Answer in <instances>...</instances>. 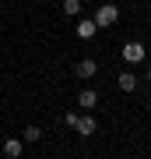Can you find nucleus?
Here are the masks:
<instances>
[{"instance_id":"f257e3e1","label":"nucleus","mask_w":151,"mask_h":159,"mask_svg":"<svg viewBox=\"0 0 151 159\" xmlns=\"http://www.w3.org/2000/svg\"><path fill=\"white\" fill-rule=\"evenodd\" d=\"M116 18H120V11H116V4H102L99 11H95V29H109V25H116Z\"/></svg>"},{"instance_id":"f03ea898","label":"nucleus","mask_w":151,"mask_h":159,"mask_svg":"<svg viewBox=\"0 0 151 159\" xmlns=\"http://www.w3.org/2000/svg\"><path fill=\"white\" fill-rule=\"evenodd\" d=\"M95 127H99V124H95V117H91V113H81L78 124H74V131H78L81 138H91V134H95Z\"/></svg>"},{"instance_id":"7ed1b4c3","label":"nucleus","mask_w":151,"mask_h":159,"mask_svg":"<svg viewBox=\"0 0 151 159\" xmlns=\"http://www.w3.org/2000/svg\"><path fill=\"white\" fill-rule=\"evenodd\" d=\"M74 74H78V78H95V74H99V60H91V57L78 60V67H74Z\"/></svg>"},{"instance_id":"20e7f679","label":"nucleus","mask_w":151,"mask_h":159,"mask_svg":"<svg viewBox=\"0 0 151 159\" xmlns=\"http://www.w3.org/2000/svg\"><path fill=\"white\" fill-rule=\"evenodd\" d=\"M123 60L127 64H141V60H144V46H141V43H127L123 46Z\"/></svg>"},{"instance_id":"39448f33","label":"nucleus","mask_w":151,"mask_h":159,"mask_svg":"<svg viewBox=\"0 0 151 159\" xmlns=\"http://www.w3.org/2000/svg\"><path fill=\"white\" fill-rule=\"evenodd\" d=\"M21 148H25L21 138H4V156L7 159H21Z\"/></svg>"},{"instance_id":"423d86ee","label":"nucleus","mask_w":151,"mask_h":159,"mask_svg":"<svg viewBox=\"0 0 151 159\" xmlns=\"http://www.w3.org/2000/svg\"><path fill=\"white\" fill-rule=\"evenodd\" d=\"M95 102H99V92L95 89H81V96H78V106L81 110H91Z\"/></svg>"},{"instance_id":"0eeeda50","label":"nucleus","mask_w":151,"mask_h":159,"mask_svg":"<svg viewBox=\"0 0 151 159\" xmlns=\"http://www.w3.org/2000/svg\"><path fill=\"white\" fill-rule=\"evenodd\" d=\"M116 85H120V92H134V89H137V78H134V74H130V71H120Z\"/></svg>"},{"instance_id":"6e6552de","label":"nucleus","mask_w":151,"mask_h":159,"mask_svg":"<svg viewBox=\"0 0 151 159\" xmlns=\"http://www.w3.org/2000/svg\"><path fill=\"white\" fill-rule=\"evenodd\" d=\"M78 35L81 39H91V35H95V21H91V18H81L78 21Z\"/></svg>"},{"instance_id":"1a4fd4ad","label":"nucleus","mask_w":151,"mask_h":159,"mask_svg":"<svg viewBox=\"0 0 151 159\" xmlns=\"http://www.w3.org/2000/svg\"><path fill=\"white\" fill-rule=\"evenodd\" d=\"M63 14H67V18H78L81 14V0H63Z\"/></svg>"},{"instance_id":"9d476101","label":"nucleus","mask_w":151,"mask_h":159,"mask_svg":"<svg viewBox=\"0 0 151 159\" xmlns=\"http://www.w3.org/2000/svg\"><path fill=\"white\" fill-rule=\"evenodd\" d=\"M39 138H42V131L35 127V124H28V127H25V134H21V142H39Z\"/></svg>"},{"instance_id":"9b49d317","label":"nucleus","mask_w":151,"mask_h":159,"mask_svg":"<svg viewBox=\"0 0 151 159\" xmlns=\"http://www.w3.org/2000/svg\"><path fill=\"white\" fill-rule=\"evenodd\" d=\"M78 117H81V113H74V110H70V113L63 117V124H67V127H74V124H78Z\"/></svg>"},{"instance_id":"f8f14e48","label":"nucleus","mask_w":151,"mask_h":159,"mask_svg":"<svg viewBox=\"0 0 151 159\" xmlns=\"http://www.w3.org/2000/svg\"><path fill=\"white\" fill-rule=\"evenodd\" d=\"M148 78H151V71H148Z\"/></svg>"}]
</instances>
